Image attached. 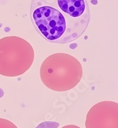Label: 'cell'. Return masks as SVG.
I'll list each match as a JSON object with an SVG mask.
<instances>
[{
  "mask_svg": "<svg viewBox=\"0 0 118 128\" xmlns=\"http://www.w3.org/2000/svg\"><path fill=\"white\" fill-rule=\"evenodd\" d=\"M30 17L35 30L46 40L66 44L85 33L90 13L87 0H32Z\"/></svg>",
  "mask_w": 118,
  "mask_h": 128,
  "instance_id": "6da1fadb",
  "label": "cell"
},
{
  "mask_svg": "<svg viewBox=\"0 0 118 128\" xmlns=\"http://www.w3.org/2000/svg\"><path fill=\"white\" fill-rule=\"evenodd\" d=\"M83 76L78 59L66 53H55L46 58L40 68L43 84L52 91L63 92L76 87Z\"/></svg>",
  "mask_w": 118,
  "mask_h": 128,
  "instance_id": "7a4b0ae2",
  "label": "cell"
},
{
  "mask_svg": "<svg viewBox=\"0 0 118 128\" xmlns=\"http://www.w3.org/2000/svg\"><path fill=\"white\" fill-rule=\"evenodd\" d=\"M33 47L24 38L7 36L0 39V74L16 77L29 70L34 60Z\"/></svg>",
  "mask_w": 118,
  "mask_h": 128,
  "instance_id": "3957f363",
  "label": "cell"
},
{
  "mask_svg": "<svg viewBox=\"0 0 118 128\" xmlns=\"http://www.w3.org/2000/svg\"><path fill=\"white\" fill-rule=\"evenodd\" d=\"M86 128H118V103L101 101L89 110Z\"/></svg>",
  "mask_w": 118,
  "mask_h": 128,
  "instance_id": "277c9868",
  "label": "cell"
},
{
  "mask_svg": "<svg viewBox=\"0 0 118 128\" xmlns=\"http://www.w3.org/2000/svg\"><path fill=\"white\" fill-rule=\"evenodd\" d=\"M0 128H18L12 122L7 119L0 118Z\"/></svg>",
  "mask_w": 118,
  "mask_h": 128,
  "instance_id": "5b68a950",
  "label": "cell"
},
{
  "mask_svg": "<svg viewBox=\"0 0 118 128\" xmlns=\"http://www.w3.org/2000/svg\"><path fill=\"white\" fill-rule=\"evenodd\" d=\"M62 128H80V127L75 125V124H68L66 126H63Z\"/></svg>",
  "mask_w": 118,
  "mask_h": 128,
  "instance_id": "8992f818",
  "label": "cell"
}]
</instances>
